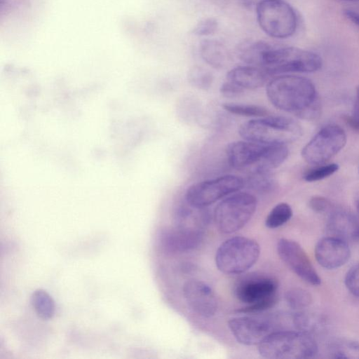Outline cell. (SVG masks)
Segmentation results:
<instances>
[{"mask_svg":"<svg viewBox=\"0 0 359 359\" xmlns=\"http://www.w3.org/2000/svg\"><path fill=\"white\" fill-rule=\"evenodd\" d=\"M258 351L267 359H305L315 356L318 346L311 334L285 330L270 332L259 344Z\"/></svg>","mask_w":359,"mask_h":359,"instance_id":"cell-2","label":"cell"},{"mask_svg":"<svg viewBox=\"0 0 359 359\" xmlns=\"http://www.w3.org/2000/svg\"><path fill=\"white\" fill-rule=\"evenodd\" d=\"M277 252L283 262L303 280L313 285L320 284V277L298 243L280 238L277 243Z\"/></svg>","mask_w":359,"mask_h":359,"instance_id":"cell-11","label":"cell"},{"mask_svg":"<svg viewBox=\"0 0 359 359\" xmlns=\"http://www.w3.org/2000/svg\"><path fill=\"white\" fill-rule=\"evenodd\" d=\"M346 140V133L340 126H326L303 147L302 158L310 164H323L337 154Z\"/></svg>","mask_w":359,"mask_h":359,"instance_id":"cell-10","label":"cell"},{"mask_svg":"<svg viewBox=\"0 0 359 359\" xmlns=\"http://www.w3.org/2000/svg\"><path fill=\"white\" fill-rule=\"evenodd\" d=\"M338 170L339 165L334 163L320 165L308 171L304 179L309 182L319 181L331 176Z\"/></svg>","mask_w":359,"mask_h":359,"instance_id":"cell-28","label":"cell"},{"mask_svg":"<svg viewBox=\"0 0 359 359\" xmlns=\"http://www.w3.org/2000/svg\"><path fill=\"white\" fill-rule=\"evenodd\" d=\"M257 22L267 35L276 39L292 36L297 27L293 7L283 0H260L256 5Z\"/></svg>","mask_w":359,"mask_h":359,"instance_id":"cell-7","label":"cell"},{"mask_svg":"<svg viewBox=\"0 0 359 359\" xmlns=\"http://www.w3.org/2000/svg\"><path fill=\"white\" fill-rule=\"evenodd\" d=\"M203 229L175 226L162 230L158 236L161 249L168 253L192 250L200 245Z\"/></svg>","mask_w":359,"mask_h":359,"instance_id":"cell-12","label":"cell"},{"mask_svg":"<svg viewBox=\"0 0 359 359\" xmlns=\"http://www.w3.org/2000/svg\"><path fill=\"white\" fill-rule=\"evenodd\" d=\"M259 255L260 247L256 241L234 236L219 245L215 255V264L224 273L242 274L255 264Z\"/></svg>","mask_w":359,"mask_h":359,"instance_id":"cell-6","label":"cell"},{"mask_svg":"<svg viewBox=\"0 0 359 359\" xmlns=\"http://www.w3.org/2000/svg\"><path fill=\"white\" fill-rule=\"evenodd\" d=\"M348 1H359V0H348Z\"/></svg>","mask_w":359,"mask_h":359,"instance_id":"cell-36","label":"cell"},{"mask_svg":"<svg viewBox=\"0 0 359 359\" xmlns=\"http://www.w3.org/2000/svg\"><path fill=\"white\" fill-rule=\"evenodd\" d=\"M222 107L229 113L247 117H265L269 114L267 109L255 104L224 103Z\"/></svg>","mask_w":359,"mask_h":359,"instance_id":"cell-23","label":"cell"},{"mask_svg":"<svg viewBox=\"0 0 359 359\" xmlns=\"http://www.w3.org/2000/svg\"><path fill=\"white\" fill-rule=\"evenodd\" d=\"M332 354L335 358L359 359V343L353 341H342L334 344Z\"/></svg>","mask_w":359,"mask_h":359,"instance_id":"cell-26","label":"cell"},{"mask_svg":"<svg viewBox=\"0 0 359 359\" xmlns=\"http://www.w3.org/2000/svg\"><path fill=\"white\" fill-rule=\"evenodd\" d=\"M346 121L352 128L359 130V86L356 88L353 115L351 117H348Z\"/></svg>","mask_w":359,"mask_h":359,"instance_id":"cell-34","label":"cell"},{"mask_svg":"<svg viewBox=\"0 0 359 359\" xmlns=\"http://www.w3.org/2000/svg\"><path fill=\"white\" fill-rule=\"evenodd\" d=\"M288 154L285 143L266 144L259 160L248 172H270L279 167L286 160Z\"/></svg>","mask_w":359,"mask_h":359,"instance_id":"cell-19","label":"cell"},{"mask_svg":"<svg viewBox=\"0 0 359 359\" xmlns=\"http://www.w3.org/2000/svg\"><path fill=\"white\" fill-rule=\"evenodd\" d=\"M244 90L236 83L227 81L221 86L219 92L225 97L234 98L241 96Z\"/></svg>","mask_w":359,"mask_h":359,"instance_id":"cell-32","label":"cell"},{"mask_svg":"<svg viewBox=\"0 0 359 359\" xmlns=\"http://www.w3.org/2000/svg\"><path fill=\"white\" fill-rule=\"evenodd\" d=\"M278 283L276 278L262 273L241 276L234 286L236 297L246 306L237 310L241 313H256L273 307L278 302Z\"/></svg>","mask_w":359,"mask_h":359,"instance_id":"cell-3","label":"cell"},{"mask_svg":"<svg viewBox=\"0 0 359 359\" xmlns=\"http://www.w3.org/2000/svg\"><path fill=\"white\" fill-rule=\"evenodd\" d=\"M248 186L259 192H266L274 185L270 172H255L249 173Z\"/></svg>","mask_w":359,"mask_h":359,"instance_id":"cell-27","label":"cell"},{"mask_svg":"<svg viewBox=\"0 0 359 359\" xmlns=\"http://www.w3.org/2000/svg\"><path fill=\"white\" fill-rule=\"evenodd\" d=\"M292 216V210L286 203H280L275 205L265 220V225L269 229L280 227L287 222Z\"/></svg>","mask_w":359,"mask_h":359,"instance_id":"cell-22","label":"cell"},{"mask_svg":"<svg viewBox=\"0 0 359 359\" xmlns=\"http://www.w3.org/2000/svg\"><path fill=\"white\" fill-rule=\"evenodd\" d=\"M345 285L353 295L359 298V264L352 266L347 271Z\"/></svg>","mask_w":359,"mask_h":359,"instance_id":"cell-31","label":"cell"},{"mask_svg":"<svg viewBox=\"0 0 359 359\" xmlns=\"http://www.w3.org/2000/svg\"><path fill=\"white\" fill-rule=\"evenodd\" d=\"M350 256L351 250L346 241L335 236L321 238L315 248L316 261L327 269H334L344 265Z\"/></svg>","mask_w":359,"mask_h":359,"instance_id":"cell-15","label":"cell"},{"mask_svg":"<svg viewBox=\"0 0 359 359\" xmlns=\"http://www.w3.org/2000/svg\"><path fill=\"white\" fill-rule=\"evenodd\" d=\"M34 305L38 313L43 318H49L53 314V304L50 297L43 291H39L33 297Z\"/></svg>","mask_w":359,"mask_h":359,"instance_id":"cell-29","label":"cell"},{"mask_svg":"<svg viewBox=\"0 0 359 359\" xmlns=\"http://www.w3.org/2000/svg\"><path fill=\"white\" fill-rule=\"evenodd\" d=\"M300 133V126L292 118L273 115L244 122L238 129L244 140L262 144H287Z\"/></svg>","mask_w":359,"mask_h":359,"instance_id":"cell-5","label":"cell"},{"mask_svg":"<svg viewBox=\"0 0 359 359\" xmlns=\"http://www.w3.org/2000/svg\"><path fill=\"white\" fill-rule=\"evenodd\" d=\"M268 76L263 69L249 65L232 69L228 72L226 79L243 89L254 90L262 87Z\"/></svg>","mask_w":359,"mask_h":359,"instance_id":"cell-18","label":"cell"},{"mask_svg":"<svg viewBox=\"0 0 359 359\" xmlns=\"http://www.w3.org/2000/svg\"><path fill=\"white\" fill-rule=\"evenodd\" d=\"M199 51L203 60L213 68H223L227 62V50L220 41L216 39L203 40L199 46Z\"/></svg>","mask_w":359,"mask_h":359,"instance_id":"cell-20","label":"cell"},{"mask_svg":"<svg viewBox=\"0 0 359 359\" xmlns=\"http://www.w3.org/2000/svg\"><path fill=\"white\" fill-rule=\"evenodd\" d=\"M327 229L333 236L344 241L359 239V219L344 210H336L330 215Z\"/></svg>","mask_w":359,"mask_h":359,"instance_id":"cell-17","label":"cell"},{"mask_svg":"<svg viewBox=\"0 0 359 359\" xmlns=\"http://www.w3.org/2000/svg\"><path fill=\"white\" fill-rule=\"evenodd\" d=\"M228 326L236 341L246 346L259 345L272 329L268 320L250 316L233 318Z\"/></svg>","mask_w":359,"mask_h":359,"instance_id":"cell-14","label":"cell"},{"mask_svg":"<svg viewBox=\"0 0 359 359\" xmlns=\"http://www.w3.org/2000/svg\"><path fill=\"white\" fill-rule=\"evenodd\" d=\"M322 62L321 57L313 52L293 46L271 45L260 68L268 75L310 73L320 69Z\"/></svg>","mask_w":359,"mask_h":359,"instance_id":"cell-4","label":"cell"},{"mask_svg":"<svg viewBox=\"0 0 359 359\" xmlns=\"http://www.w3.org/2000/svg\"><path fill=\"white\" fill-rule=\"evenodd\" d=\"M344 15L348 20L359 27V12L351 9H346L344 11Z\"/></svg>","mask_w":359,"mask_h":359,"instance_id":"cell-35","label":"cell"},{"mask_svg":"<svg viewBox=\"0 0 359 359\" xmlns=\"http://www.w3.org/2000/svg\"><path fill=\"white\" fill-rule=\"evenodd\" d=\"M257 205L255 196L236 192L220 201L214 211V219L219 231L232 233L242 229L253 216Z\"/></svg>","mask_w":359,"mask_h":359,"instance_id":"cell-8","label":"cell"},{"mask_svg":"<svg viewBox=\"0 0 359 359\" xmlns=\"http://www.w3.org/2000/svg\"><path fill=\"white\" fill-rule=\"evenodd\" d=\"M244 184V180L238 176H220L190 186L185 193V200L192 206L205 208L226 196L238 191Z\"/></svg>","mask_w":359,"mask_h":359,"instance_id":"cell-9","label":"cell"},{"mask_svg":"<svg viewBox=\"0 0 359 359\" xmlns=\"http://www.w3.org/2000/svg\"><path fill=\"white\" fill-rule=\"evenodd\" d=\"M188 80L195 88L208 90L212 84L213 76L208 69L200 66H194L188 72Z\"/></svg>","mask_w":359,"mask_h":359,"instance_id":"cell-25","label":"cell"},{"mask_svg":"<svg viewBox=\"0 0 359 359\" xmlns=\"http://www.w3.org/2000/svg\"><path fill=\"white\" fill-rule=\"evenodd\" d=\"M217 27V20L215 18L209 17L200 20L194 27L192 32L198 36H205L215 33Z\"/></svg>","mask_w":359,"mask_h":359,"instance_id":"cell-30","label":"cell"},{"mask_svg":"<svg viewBox=\"0 0 359 359\" xmlns=\"http://www.w3.org/2000/svg\"><path fill=\"white\" fill-rule=\"evenodd\" d=\"M271 44L264 41H248L240 45L239 58L244 62L261 67L265 53Z\"/></svg>","mask_w":359,"mask_h":359,"instance_id":"cell-21","label":"cell"},{"mask_svg":"<svg viewBox=\"0 0 359 359\" xmlns=\"http://www.w3.org/2000/svg\"><path fill=\"white\" fill-rule=\"evenodd\" d=\"M266 92L271 103L280 110L306 120L319 115L317 92L307 78L290 74L278 75L268 83Z\"/></svg>","mask_w":359,"mask_h":359,"instance_id":"cell-1","label":"cell"},{"mask_svg":"<svg viewBox=\"0 0 359 359\" xmlns=\"http://www.w3.org/2000/svg\"><path fill=\"white\" fill-rule=\"evenodd\" d=\"M358 210H359V202H358Z\"/></svg>","mask_w":359,"mask_h":359,"instance_id":"cell-37","label":"cell"},{"mask_svg":"<svg viewBox=\"0 0 359 359\" xmlns=\"http://www.w3.org/2000/svg\"><path fill=\"white\" fill-rule=\"evenodd\" d=\"M309 205L311 209L316 212H323L330 208L331 203L327 198L316 196L309 200Z\"/></svg>","mask_w":359,"mask_h":359,"instance_id":"cell-33","label":"cell"},{"mask_svg":"<svg viewBox=\"0 0 359 359\" xmlns=\"http://www.w3.org/2000/svg\"><path fill=\"white\" fill-rule=\"evenodd\" d=\"M266 146L248 140L231 142L226 149L227 159L233 168L249 171L259 160Z\"/></svg>","mask_w":359,"mask_h":359,"instance_id":"cell-16","label":"cell"},{"mask_svg":"<svg viewBox=\"0 0 359 359\" xmlns=\"http://www.w3.org/2000/svg\"><path fill=\"white\" fill-rule=\"evenodd\" d=\"M285 297L287 305L293 309H304L312 302L310 292L299 287L290 289L286 292Z\"/></svg>","mask_w":359,"mask_h":359,"instance_id":"cell-24","label":"cell"},{"mask_svg":"<svg viewBox=\"0 0 359 359\" xmlns=\"http://www.w3.org/2000/svg\"><path fill=\"white\" fill-rule=\"evenodd\" d=\"M182 291L187 305L195 313L205 318L215 314L217 299L208 284L201 280H191L184 283Z\"/></svg>","mask_w":359,"mask_h":359,"instance_id":"cell-13","label":"cell"}]
</instances>
